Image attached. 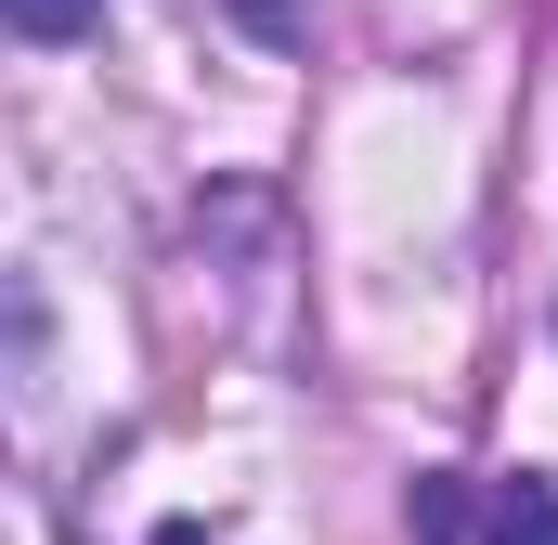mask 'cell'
Instances as JSON below:
<instances>
[{
  "label": "cell",
  "mask_w": 558,
  "mask_h": 545,
  "mask_svg": "<svg viewBox=\"0 0 558 545\" xmlns=\"http://www.w3.org/2000/svg\"><path fill=\"white\" fill-rule=\"evenodd\" d=\"M481 545H558V481H494V507H481Z\"/></svg>",
  "instance_id": "cell-1"
},
{
  "label": "cell",
  "mask_w": 558,
  "mask_h": 545,
  "mask_svg": "<svg viewBox=\"0 0 558 545\" xmlns=\"http://www.w3.org/2000/svg\"><path fill=\"white\" fill-rule=\"evenodd\" d=\"M403 507H416V545H481V507H468V481H441V468H428Z\"/></svg>",
  "instance_id": "cell-2"
},
{
  "label": "cell",
  "mask_w": 558,
  "mask_h": 545,
  "mask_svg": "<svg viewBox=\"0 0 558 545\" xmlns=\"http://www.w3.org/2000/svg\"><path fill=\"white\" fill-rule=\"evenodd\" d=\"M0 13H13V26H26V39H78V26H92V13H105V0H0Z\"/></svg>",
  "instance_id": "cell-3"
},
{
  "label": "cell",
  "mask_w": 558,
  "mask_h": 545,
  "mask_svg": "<svg viewBox=\"0 0 558 545\" xmlns=\"http://www.w3.org/2000/svg\"><path fill=\"white\" fill-rule=\"evenodd\" d=\"M247 26L260 39H299V0H247Z\"/></svg>",
  "instance_id": "cell-4"
}]
</instances>
